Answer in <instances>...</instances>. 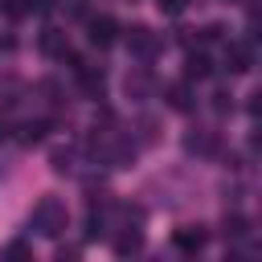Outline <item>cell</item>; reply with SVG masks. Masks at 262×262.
Masks as SVG:
<instances>
[{"label":"cell","instance_id":"1","mask_svg":"<svg viewBox=\"0 0 262 262\" xmlns=\"http://www.w3.org/2000/svg\"><path fill=\"white\" fill-rule=\"evenodd\" d=\"M29 221H33V229H37V233L57 237V233L66 229V205H61V201H53V196H45V201L33 209V217H29Z\"/></svg>","mask_w":262,"mask_h":262},{"label":"cell","instance_id":"2","mask_svg":"<svg viewBox=\"0 0 262 262\" xmlns=\"http://www.w3.org/2000/svg\"><path fill=\"white\" fill-rule=\"evenodd\" d=\"M127 45H131V53H139V57H151V53L160 49V37H156L151 29H143V25H135V29L127 33Z\"/></svg>","mask_w":262,"mask_h":262},{"label":"cell","instance_id":"3","mask_svg":"<svg viewBox=\"0 0 262 262\" xmlns=\"http://www.w3.org/2000/svg\"><path fill=\"white\" fill-rule=\"evenodd\" d=\"M225 61H229L233 74H246L250 61H254V49H250V45H229V49H225Z\"/></svg>","mask_w":262,"mask_h":262},{"label":"cell","instance_id":"4","mask_svg":"<svg viewBox=\"0 0 262 262\" xmlns=\"http://www.w3.org/2000/svg\"><path fill=\"white\" fill-rule=\"evenodd\" d=\"M115 29H119V25H115L111 16H102V20L90 25V41H94V45H111V41H115Z\"/></svg>","mask_w":262,"mask_h":262},{"label":"cell","instance_id":"5","mask_svg":"<svg viewBox=\"0 0 262 262\" xmlns=\"http://www.w3.org/2000/svg\"><path fill=\"white\" fill-rule=\"evenodd\" d=\"M176 246H180V250H201V246H205V229H201V225H184V229L176 233Z\"/></svg>","mask_w":262,"mask_h":262},{"label":"cell","instance_id":"6","mask_svg":"<svg viewBox=\"0 0 262 262\" xmlns=\"http://www.w3.org/2000/svg\"><path fill=\"white\" fill-rule=\"evenodd\" d=\"M188 78H209L213 74V61L205 57V53H188V70H184Z\"/></svg>","mask_w":262,"mask_h":262},{"label":"cell","instance_id":"7","mask_svg":"<svg viewBox=\"0 0 262 262\" xmlns=\"http://www.w3.org/2000/svg\"><path fill=\"white\" fill-rule=\"evenodd\" d=\"M41 49H45V53H61V57H66V41H61V33H57V29H45V33H41Z\"/></svg>","mask_w":262,"mask_h":262},{"label":"cell","instance_id":"8","mask_svg":"<svg viewBox=\"0 0 262 262\" xmlns=\"http://www.w3.org/2000/svg\"><path fill=\"white\" fill-rule=\"evenodd\" d=\"M168 106H176V111H188V106H192L188 90H184V86H168Z\"/></svg>","mask_w":262,"mask_h":262},{"label":"cell","instance_id":"9","mask_svg":"<svg viewBox=\"0 0 262 262\" xmlns=\"http://www.w3.org/2000/svg\"><path fill=\"white\" fill-rule=\"evenodd\" d=\"M139 246H143V237H139V233H123V237H119V242H115V250H119V254H123V258H127V254H135V250H139Z\"/></svg>","mask_w":262,"mask_h":262},{"label":"cell","instance_id":"10","mask_svg":"<svg viewBox=\"0 0 262 262\" xmlns=\"http://www.w3.org/2000/svg\"><path fill=\"white\" fill-rule=\"evenodd\" d=\"M4 262H33V254H29L25 242H12V246L4 250Z\"/></svg>","mask_w":262,"mask_h":262},{"label":"cell","instance_id":"11","mask_svg":"<svg viewBox=\"0 0 262 262\" xmlns=\"http://www.w3.org/2000/svg\"><path fill=\"white\" fill-rule=\"evenodd\" d=\"M45 127H49V123H25V143H37V139L45 135Z\"/></svg>","mask_w":262,"mask_h":262},{"label":"cell","instance_id":"12","mask_svg":"<svg viewBox=\"0 0 262 262\" xmlns=\"http://www.w3.org/2000/svg\"><path fill=\"white\" fill-rule=\"evenodd\" d=\"M0 8H4V16H12V20H16V16H25V8H29V4H25V0H4Z\"/></svg>","mask_w":262,"mask_h":262},{"label":"cell","instance_id":"13","mask_svg":"<svg viewBox=\"0 0 262 262\" xmlns=\"http://www.w3.org/2000/svg\"><path fill=\"white\" fill-rule=\"evenodd\" d=\"M188 0H160V12H180Z\"/></svg>","mask_w":262,"mask_h":262},{"label":"cell","instance_id":"14","mask_svg":"<svg viewBox=\"0 0 262 262\" xmlns=\"http://www.w3.org/2000/svg\"><path fill=\"white\" fill-rule=\"evenodd\" d=\"M57 262H78V250H74V246H70V250H61V254H57Z\"/></svg>","mask_w":262,"mask_h":262},{"label":"cell","instance_id":"15","mask_svg":"<svg viewBox=\"0 0 262 262\" xmlns=\"http://www.w3.org/2000/svg\"><path fill=\"white\" fill-rule=\"evenodd\" d=\"M0 139H4V119H0Z\"/></svg>","mask_w":262,"mask_h":262}]
</instances>
